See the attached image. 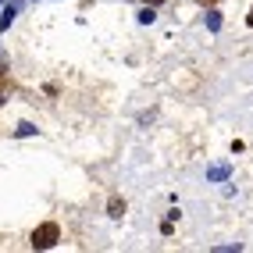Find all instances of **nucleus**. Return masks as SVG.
Segmentation results:
<instances>
[{"mask_svg":"<svg viewBox=\"0 0 253 253\" xmlns=\"http://www.w3.org/2000/svg\"><path fill=\"white\" fill-rule=\"evenodd\" d=\"M150 4H161V0H150Z\"/></svg>","mask_w":253,"mask_h":253,"instance_id":"20e7f679","label":"nucleus"},{"mask_svg":"<svg viewBox=\"0 0 253 253\" xmlns=\"http://www.w3.org/2000/svg\"><path fill=\"white\" fill-rule=\"evenodd\" d=\"M57 235H61V228L54 225V221H46V225H40L36 232H32V250H50L57 243Z\"/></svg>","mask_w":253,"mask_h":253,"instance_id":"f257e3e1","label":"nucleus"},{"mask_svg":"<svg viewBox=\"0 0 253 253\" xmlns=\"http://www.w3.org/2000/svg\"><path fill=\"white\" fill-rule=\"evenodd\" d=\"M204 4H207V0H204ZM211 4H214V0H211Z\"/></svg>","mask_w":253,"mask_h":253,"instance_id":"39448f33","label":"nucleus"},{"mask_svg":"<svg viewBox=\"0 0 253 253\" xmlns=\"http://www.w3.org/2000/svg\"><path fill=\"white\" fill-rule=\"evenodd\" d=\"M122 211H125V204H122V200H111V214L118 217V214H122Z\"/></svg>","mask_w":253,"mask_h":253,"instance_id":"f03ea898","label":"nucleus"},{"mask_svg":"<svg viewBox=\"0 0 253 253\" xmlns=\"http://www.w3.org/2000/svg\"><path fill=\"white\" fill-rule=\"evenodd\" d=\"M246 22H250V25H253V11H250V18H246Z\"/></svg>","mask_w":253,"mask_h":253,"instance_id":"7ed1b4c3","label":"nucleus"}]
</instances>
